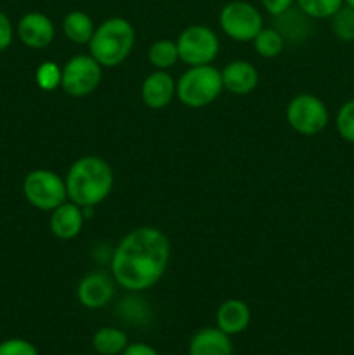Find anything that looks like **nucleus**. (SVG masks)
I'll return each mask as SVG.
<instances>
[{
	"instance_id": "8",
	"label": "nucleus",
	"mask_w": 354,
	"mask_h": 355,
	"mask_svg": "<svg viewBox=\"0 0 354 355\" xmlns=\"http://www.w3.org/2000/svg\"><path fill=\"white\" fill-rule=\"evenodd\" d=\"M328 107L312 94H297L287 106V121L297 134L318 135L328 125Z\"/></svg>"
},
{
	"instance_id": "3",
	"label": "nucleus",
	"mask_w": 354,
	"mask_h": 355,
	"mask_svg": "<svg viewBox=\"0 0 354 355\" xmlns=\"http://www.w3.org/2000/svg\"><path fill=\"white\" fill-rule=\"evenodd\" d=\"M135 45V30L125 17H108L97 24L89 42L90 55L103 68H117L130 55Z\"/></svg>"
},
{
	"instance_id": "26",
	"label": "nucleus",
	"mask_w": 354,
	"mask_h": 355,
	"mask_svg": "<svg viewBox=\"0 0 354 355\" xmlns=\"http://www.w3.org/2000/svg\"><path fill=\"white\" fill-rule=\"evenodd\" d=\"M0 355H38V350L28 340L9 338L0 343Z\"/></svg>"
},
{
	"instance_id": "10",
	"label": "nucleus",
	"mask_w": 354,
	"mask_h": 355,
	"mask_svg": "<svg viewBox=\"0 0 354 355\" xmlns=\"http://www.w3.org/2000/svg\"><path fill=\"white\" fill-rule=\"evenodd\" d=\"M115 277L108 276L106 272H89L76 286V298L85 309H103L115 297Z\"/></svg>"
},
{
	"instance_id": "27",
	"label": "nucleus",
	"mask_w": 354,
	"mask_h": 355,
	"mask_svg": "<svg viewBox=\"0 0 354 355\" xmlns=\"http://www.w3.org/2000/svg\"><path fill=\"white\" fill-rule=\"evenodd\" d=\"M12 38H14L12 23H10L9 16L0 10V52L6 51V49L12 44Z\"/></svg>"
},
{
	"instance_id": "25",
	"label": "nucleus",
	"mask_w": 354,
	"mask_h": 355,
	"mask_svg": "<svg viewBox=\"0 0 354 355\" xmlns=\"http://www.w3.org/2000/svg\"><path fill=\"white\" fill-rule=\"evenodd\" d=\"M335 127L340 137L354 144V99L346 101L337 111Z\"/></svg>"
},
{
	"instance_id": "18",
	"label": "nucleus",
	"mask_w": 354,
	"mask_h": 355,
	"mask_svg": "<svg viewBox=\"0 0 354 355\" xmlns=\"http://www.w3.org/2000/svg\"><path fill=\"white\" fill-rule=\"evenodd\" d=\"M62 31L73 44L89 45L90 38L96 31V24H94L92 17L83 10H71L62 19Z\"/></svg>"
},
{
	"instance_id": "23",
	"label": "nucleus",
	"mask_w": 354,
	"mask_h": 355,
	"mask_svg": "<svg viewBox=\"0 0 354 355\" xmlns=\"http://www.w3.org/2000/svg\"><path fill=\"white\" fill-rule=\"evenodd\" d=\"M332 30L339 40L354 42V9L342 6L332 17Z\"/></svg>"
},
{
	"instance_id": "14",
	"label": "nucleus",
	"mask_w": 354,
	"mask_h": 355,
	"mask_svg": "<svg viewBox=\"0 0 354 355\" xmlns=\"http://www.w3.org/2000/svg\"><path fill=\"white\" fill-rule=\"evenodd\" d=\"M83 222H85V217H83L82 208L71 201H65L56 210H52L49 225L56 238L62 239V241H71L76 236H80Z\"/></svg>"
},
{
	"instance_id": "2",
	"label": "nucleus",
	"mask_w": 354,
	"mask_h": 355,
	"mask_svg": "<svg viewBox=\"0 0 354 355\" xmlns=\"http://www.w3.org/2000/svg\"><path fill=\"white\" fill-rule=\"evenodd\" d=\"M65 182L71 203L80 208H96L110 196L115 175L106 159L99 156H83L69 166Z\"/></svg>"
},
{
	"instance_id": "28",
	"label": "nucleus",
	"mask_w": 354,
	"mask_h": 355,
	"mask_svg": "<svg viewBox=\"0 0 354 355\" xmlns=\"http://www.w3.org/2000/svg\"><path fill=\"white\" fill-rule=\"evenodd\" d=\"M260 3H262L264 10H266L267 14L276 17L280 16L281 12L290 9V7H294L295 0H260Z\"/></svg>"
},
{
	"instance_id": "1",
	"label": "nucleus",
	"mask_w": 354,
	"mask_h": 355,
	"mask_svg": "<svg viewBox=\"0 0 354 355\" xmlns=\"http://www.w3.org/2000/svg\"><path fill=\"white\" fill-rule=\"evenodd\" d=\"M170 260V241L156 227H137L127 232L111 257V276L124 290L146 291L165 274Z\"/></svg>"
},
{
	"instance_id": "29",
	"label": "nucleus",
	"mask_w": 354,
	"mask_h": 355,
	"mask_svg": "<svg viewBox=\"0 0 354 355\" xmlns=\"http://www.w3.org/2000/svg\"><path fill=\"white\" fill-rule=\"evenodd\" d=\"M120 355H160V354L156 352V349H153L151 345H148V343L137 342V343H128Z\"/></svg>"
},
{
	"instance_id": "11",
	"label": "nucleus",
	"mask_w": 354,
	"mask_h": 355,
	"mask_svg": "<svg viewBox=\"0 0 354 355\" xmlns=\"http://www.w3.org/2000/svg\"><path fill=\"white\" fill-rule=\"evenodd\" d=\"M17 37L26 47L45 49L54 42V23L44 12H26L17 23Z\"/></svg>"
},
{
	"instance_id": "16",
	"label": "nucleus",
	"mask_w": 354,
	"mask_h": 355,
	"mask_svg": "<svg viewBox=\"0 0 354 355\" xmlns=\"http://www.w3.org/2000/svg\"><path fill=\"white\" fill-rule=\"evenodd\" d=\"M250 319H252L250 307L238 298H229V300L222 302L217 309V314H215L217 328L229 336L245 331L250 324Z\"/></svg>"
},
{
	"instance_id": "6",
	"label": "nucleus",
	"mask_w": 354,
	"mask_h": 355,
	"mask_svg": "<svg viewBox=\"0 0 354 355\" xmlns=\"http://www.w3.org/2000/svg\"><path fill=\"white\" fill-rule=\"evenodd\" d=\"M221 30L236 42H252L264 28L260 10L246 0H231L219 12Z\"/></svg>"
},
{
	"instance_id": "5",
	"label": "nucleus",
	"mask_w": 354,
	"mask_h": 355,
	"mask_svg": "<svg viewBox=\"0 0 354 355\" xmlns=\"http://www.w3.org/2000/svg\"><path fill=\"white\" fill-rule=\"evenodd\" d=\"M23 193L28 203L42 211H52L68 200L66 182L52 170H31L23 182Z\"/></svg>"
},
{
	"instance_id": "15",
	"label": "nucleus",
	"mask_w": 354,
	"mask_h": 355,
	"mask_svg": "<svg viewBox=\"0 0 354 355\" xmlns=\"http://www.w3.org/2000/svg\"><path fill=\"white\" fill-rule=\"evenodd\" d=\"M187 355H235L231 336L215 326L201 328L191 336Z\"/></svg>"
},
{
	"instance_id": "4",
	"label": "nucleus",
	"mask_w": 354,
	"mask_h": 355,
	"mask_svg": "<svg viewBox=\"0 0 354 355\" xmlns=\"http://www.w3.org/2000/svg\"><path fill=\"white\" fill-rule=\"evenodd\" d=\"M222 89V76L217 68L210 64L189 66L177 80L176 96L184 106L198 110L214 103Z\"/></svg>"
},
{
	"instance_id": "17",
	"label": "nucleus",
	"mask_w": 354,
	"mask_h": 355,
	"mask_svg": "<svg viewBox=\"0 0 354 355\" xmlns=\"http://www.w3.org/2000/svg\"><path fill=\"white\" fill-rule=\"evenodd\" d=\"M311 17L305 16L298 7H290L288 10L274 17V30L283 37L285 44L297 45L302 44L309 37L311 31Z\"/></svg>"
},
{
	"instance_id": "20",
	"label": "nucleus",
	"mask_w": 354,
	"mask_h": 355,
	"mask_svg": "<svg viewBox=\"0 0 354 355\" xmlns=\"http://www.w3.org/2000/svg\"><path fill=\"white\" fill-rule=\"evenodd\" d=\"M148 61L155 69H170L179 61V51L177 44L172 40H156L148 51Z\"/></svg>"
},
{
	"instance_id": "12",
	"label": "nucleus",
	"mask_w": 354,
	"mask_h": 355,
	"mask_svg": "<svg viewBox=\"0 0 354 355\" xmlns=\"http://www.w3.org/2000/svg\"><path fill=\"white\" fill-rule=\"evenodd\" d=\"M177 82L165 69L149 73L141 85V99L149 110H163L176 97Z\"/></svg>"
},
{
	"instance_id": "19",
	"label": "nucleus",
	"mask_w": 354,
	"mask_h": 355,
	"mask_svg": "<svg viewBox=\"0 0 354 355\" xmlns=\"http://www.w3.org/2000/svg\"><path fill=\"white\" fill-rule=\"evenodd\" d=\"M127 345V333L111 326L99 328L92 336V347L99 355H120Z\"/></svg>"
},
{
	"instance_id": "22",
	"label": "nucleus",
	"mask_w": 354,
	"mask_h": 355,
	"mask_svg": "<svg viewBox=\"0 0 354 355\" xmlns=\"http://www.w3.org/2000/svg\"><path fill=\"white\" fill-rule=\"evenodd\" d=\"M295 3L311 19H328L344 6V0H295Z\"/></svg>"
},
{
	"instance_id": "21",
	"label": "nucleus",
	"mask_w": 354,
	"mask_h": 355,
	"mask_svg": "<svg viewBox=\"0 0 354 355\" xmlns=\"http://www.w3.org/2000/svg\"><path fill=\"white\" fill-rule=\"evenodd\" d=\"M253 49H255L257 54L260 58H266V59H273L278 58V55L283 52L285 49V40L278 30L274 28H262V30L257 33V37L252 40Z\"/></svg>"
},
{
	"instance_id": "9",
	"label": "nucleus",
	"mask_w": 354,
	"mask_h": 355,
	"mask_svg": "<svg viewBox=\"0 0 354 355\" xmlns=\"http://www.w3.org/2000/svg\"><path fill=\"white\" fill-rule=\"evenodd\" d=\"M103 66L92 55L80 54L62 66L61 87L68 96L87 97L99 87Z\"/></svg>"
},
{
	"instance_id": "24",
	"label": "nucleus",
	"mask_w": 354,
	"mask_h": 355,
	"mask_svg": "<svg viewBox=\"0 0 354 355\" xmlns=\"http://www.w3.org/2000/svg\"><path fill=\"white\" fill-rule=\"evenodd\" d=\"M62 80V68L54 61H44L35 71V82L45 92L56 90L61 87Z\"/></svg>"
},
{
	"instance_id": "30",
	"label": "nucleus",
	"mask_w": 354,
	"mask_h": 355,
	"mask_svg": "<svg viewBox=\"0 0 354 355\" xmlns=\"http://www.w3.org/2000/svg\"><path fill=\"white\" fill-rule=\"evenodd\" d=\"M344 6L353 7V9H354V0H344Z\"/></svg>"
},
{
	"instance_id": "13",
	"label": "nucleus",
	"mask_w": 354,
	"mask_h": 355,
	"mask_svg": "<svg viewBox=\"0 0 354 355\" xmlns=\"http://www.w3.org/2000/svg\"><path fill=\"white\" fill-rule=\"evenodd\" d=\"M222 85L235 96H246L259 85V71L248 61H231L222 68Z\"/></svg>"
},
{
	"instance_id": "7",
	"label": "nucleus",
	"mask_w": 354,
	"mask_h": 355,
	"mask_svg": "<svg viewBox=\"0 0 354 355\" xmlns=\"http://www.w3.org/2000/svg\"><path fill=\"white\" fill-rule=\"evenodd\" d=\"M179 59L187 66L210 64L219 54V37L205 24H189L177 38Z\"/></svg>"
}]
</instances>
